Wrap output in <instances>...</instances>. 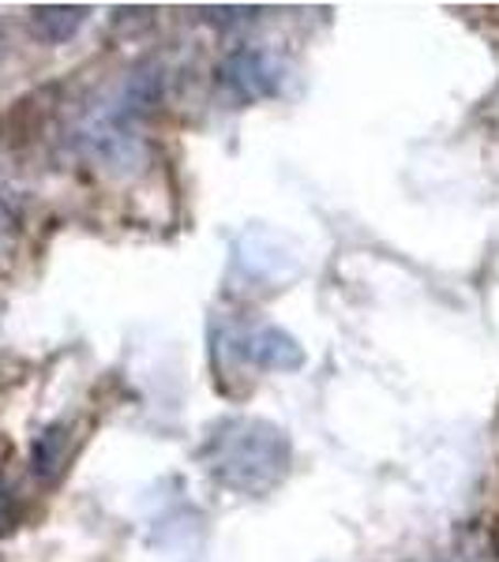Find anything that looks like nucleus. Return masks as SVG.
Wrapping results in <instances>:
<instances>
[{
	"instance_id": "f257e3e1",
	"label": "nucleus",
	"mask_w": 499,
	"mask_h": 562,
	"mask_svg": "<svg viewBox=\"0 0 499 562\" xmlns=\"http://www.w3.org/2000/svg\"><path fill=\"white\" fill-rule=\"evenodd\" d=\"M199 454L218 484L244 495H263L278 487L293 461L286 435L263 420H222Z\"/></svg>"
},
{
	"instance_id": "f03ea898",
	"label": "nucleus",
	"mask_w": 499,
	"mask_h": 562,
	"mask_svg": "<svg viewBox=\"0 0 499 562\" xmlns=\"http://www.w3.org/2000/svg\"><path fill=\"white\" fill-rule=\"evenodd\" d=\"M218 79H222V87L230 90V94H237L241 102H259V98L275 94L278 83H282V71H278L270 53L244 45V49H233L230 57H225V65L218 68Z\"/></svg>"
},
{
	"instance_id": "7ed1b4c3",
	"label": "nucleus",
	"mask_w": 499,
	"mask_h": 562,
	"mask_svg": "<svg viewBox=\"0 0 499 562\" xmlns=\"http://www.w3.org/2000/svg\"><path fill=\"white\" fill-rule=\"evenodd\" d=\"M237 352L248 364H256L263 371H293L304 364V352L278 326H252L237 338Z\"/></svg>"
},
{
	"instance_id": "20e7f679",
	"label": "nucleus",
	"mask_w": 499,
	"mask_h": 562,
	"mask_svg": "<svg viewBox=\"0 0 499 562\" xmlns=\"http://www.w3.org/2000/svg\"><path fill=\"white\" fill-rule=\"evenodd\" d=\"M87 8H34V31L45 42H68L84 26Z\"/></svg>"
}]
</instances>
